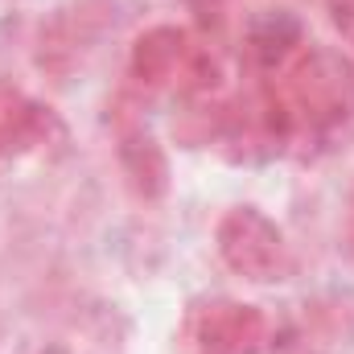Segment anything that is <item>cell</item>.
<instances>
[{"label":"cell","mask_w":354,"mask_h":354,"mask_svg":"<svg viewBox=\"0 0 354 354\" xmlns=\"http://www.w3.org/2000/svg\"><path fill=\"white\" fill-rule=\"evenodd\" d=\"M132 79L145 87H174L181 95H206L218 83L214 58L177 25H153L132 46Z\"/></svg>","instance_id":"obj_1"},{"label":"cell","mask_w":354,"mask_h":354,"mask_svg":"<svg viewBox=\"0 0 354 354\" xmlns=\"http://www.w3.org/2000/svg\"><path fill=\"white\" fill-rule=\"evenodd\" d=\"M214 243H218L223 264L235 276L256 280V284L280 280L284 260H288L280 227L256 206H231L214 227Z\"/></svg>","instance_id":"obj_2"},{"label":"cell","mask_w":354,"mask_h":354,"mask_svg":"<svg viewBox=\"0 0 354 354\" xmlns=\"http://www.w3.org/2000/svg\"><path fill=\"white\" fill-rule=\"evenodd\" d=\"M189 338L198 354H264L272 338V322L260 305L248 301H210L194 309Z\"/></svg>","instance_id":"obj_3"},{"label":"cell","mask_w":354,"mask_h":354,"mask_svg":"<svg viewBox=\"0 0 354 354\" xmlns=\"http://www.w3.org/2000/svg\"><path fill=\"white\" fill-rule=\"evenodd\" d=\"M243 50L256 62V71H264L268 79L284 75L292 66V58L305 50V29H301V21L288 8H264V12H256L248 21Z\"/></svg>","instance_id":"obj_4"},{"label":"cell","mask_w":354,"mask_h":354,"mask_svg":"<svg viewBox=\"0 0 354 354\" xmlns=\"http://www.w3.org/2000/svg\"><path fill=\"white\" fill-rule=\"evenodd\" d=\"M50 132H54V115L41 103H33L29 95L12 87H0V157L37 149L50 140Z\"/></svg>","instance_id":"obj_5"},{"label":"cell","mask_w":354,"mask_h":354,"mask_svg":"<svg viewBox=\"0 0 354 354\" xmlns=\"http://www.w3.org/2000/svg\"><path fill=\"white\" fill-rule=\"evenodd\" d=\"M120 165L128 185L140 194V198H161L165 185H169V161L161 153V145L140 128V124H124L120 128Z\"/></svg>","instance_id":"obj_6"},{"label":"cell","mask_w":354,"mask_h":354,"mask_svg":"<svg viewBox=\"0 0 354 354\" xmlns=\"http://www.w3.org/2000/svg\"><path fill=\"white\" fill-rule=\"evenodd\" d=\"M326 12H330V21H334V29L354 41V0H326Z\"/></svg>","instance_id":"obj_7"},{"label":"cell","mask_w":354,"mask_h":354,"mask_svg":"<svg viewBox=\"0 0 354 354\" xmlns=\"http://www.w3.org/2000/svg\"><path fill=\"white\" fill-rule=\"evenodd\" d=\"M185 4H189V8H218L223 0H185Z\"/></svg>","instance_id":"obj_8"}]
</instances>
